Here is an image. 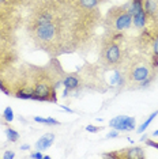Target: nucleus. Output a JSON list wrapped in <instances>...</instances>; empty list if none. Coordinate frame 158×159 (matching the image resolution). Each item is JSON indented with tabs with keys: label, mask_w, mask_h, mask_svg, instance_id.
I'll return each mask as SVG.
<instances>
[{
	"label": "nucleus",
	"mask_w": 158,
	"mask_h": 159,
	"mask_svg": "<svg viewBox=\"0 0 158 159\" xmlns=\"http://www.w3.org/2000/svg\"><path fill=\"white\" fill-rule=\"evenodd\" d=\"M145 11L147 16H154L158 11V2L157 0H145Z\"/></svg>",
	"instance_id": "obj_11"
},
{
	"label": "nucleus",
	"mask_w": 158,
	"mask_h": 159,
	"mask_svg": "<svg viewBox=\"0 0 158 159\" xmlns=\"http://www.w3.org/2000/svg\"><path fill=\"white\" fill-rule=\"evenodd\" d=\"M30 158H33V159H42V158H44V155L40 152V151H37V152H31Z\"/></svg>",
	"instance_id": "obj_22"
},
{
	"label": "nucleus",
	"mask_w": 158,
	"mask_h": 159,
	"mask_svg": "<svg viewBox=\"0 0 158 159\" xmlns=\"http://www.w3.org/2000/svg\"><path fill=\"white\" fill-rule=\"evenodd\" d=\"M146 23H147V14L145 10L135 14V15H132V25H134L136 29H143L146 26Z\"/></svg>",
	"instance_id": "obj_9"
},
{
	"label": "nucleus",
	"mask_w": 158,
	"mask_h": 159,
	"mask_svg": "<svg viewBox=\"0 0 158 159\" xmlns=\"http://www.w3.org/2000/svg\"><path fill=\"white\" fill-rule=\"evenodd\" d=\"M157 116H158V110H157V111H154V113H153L151 116H150V117L147 118V120H146L145 122H143V124H142L141 126H139V128H138V133H142V132H145V131H146V128H147V126H149L150 124H151V121H153L154 118L157 117Z\"/></svg>",
	"instance_id": "obj_16"
},
{
	"label": "nucleus",
	"mask_w": 158,
	"mask_h": 159,
	"mask_svg": "<svg viewBox=\"0 0 158 159\" xmlns=\"http://www.w3.org/2000/svg\"><path fill=\"white\" fill-rule=\"evenodd\" d=\"M156 76L153 63L141 56H136L128 66L124 74V80L128 89H142L153 82Z\"/></svg>",
	"instance_id": "obj_1"
},
{
	"label": "nucleus",
	"mask_w": 158,
	"mask_h": 159,
	"mask_svg": "<svg viewBox=\"0 0 158 159\" xmlns=\"http://www.w3.org/2000/svg\"><path fill=\"white\" fill-rule=\"evenodd\" d=\"M100 0H77V6L78 8L82 10H93L98 6Z\"/></svg>",
	"instance_id": "obj_12"
},
{
	"label": "nucleus",
	"mask_w": 158,
	"mask_h": 159,
	"mask_svg": "<svg viewBox=\"0 0 158 159\" xmlns=\"http://www.w3.org/2000/svg\"><path fill=\"white\" fill-rule=\"evenodd\" d=\"M53 142H55V135L53 133H46V135L41 136L38 139V142L35 143V148L38 151H42V150H46L48 147H51Z\"/></svg>",
	"instance_id": "obj_8"
},
{
	"label": "nucleus",
	"mask_w": 158,
	"mask_h": 159,
	"mask_svg": "<svg viewBox=\"0 0 158 159\" xmlns=\"http://www.w3.org/2000/svg\"><path fill=\"white\" fill-rule=\"evenodd\" d=\"M62 109H63V110H66V111H68V113H74V110H72V109H70V107H67V106H62Z\"/></svg>",
	"instance_id": "obj_24"
},
{
	"label": "nucleus",
	"mask_w": 158,
	"mask_h": 159,
	"mask_svg": "<svg viewBox=\"0 0 158 159\" xmlns=\"http://www.w3.org/2000/svg\"><path fill=\"white\" fill-rule=\"evenodd\" d=\"M0 91H3L6 95H11V90L8 89V84H7V82L3 80L2 78H0Z\"/></svg>",
	"instance_id": "obj_19"
},
{
	"label": "nucleus",
	"mask_w": 158,
	"mask_h": 159,
	"mask_svg": "<svg viewBox=\"0 0 158 159\" xmlns=\"http://www.w3.org/2000/svg\"><path fill=\"white\" fill-rule=\"evenodd\" d=\"M128 10H130L131 15L143 11L145 10V0H131V3L128 4Z\"/></svg>",
	"instance_id": "obj_10"
},
{
	"label": "nucleus",
	"mask_w": 158,
	"mask_h": 159,
	"mask_svg": "<svg viewBox=\"0 0 158 159\" xmlns=\"http://www.w3.org/2000/svg\"><path fill=\"white\" fill-rule=\"evenodd\" d=\"M63 84H64V97L68 95L70 91H74L81 87V78L78 76L77 74H71V75H67L66 78L63 79Z\"/></svg>",
	"instance_id": "obj_7"
},
{
	"label": "nucleus",
	"mask_w": 158,
	"mask_h": 159,
	"mask_svg": "<svg viewBox=\"0 0 158 159\" xmlns=\"http://www.w3.org/2000/svg\"><path fill=\"white\" fill-rule=\"evenodd\" d=\"M34 121L35 122H40V124H46V125H59L60 124L57 120H55V118H51V117H46V118L34 117Z\"/></svg>",
	"instance_id": "obj_15"
},
{
	"label": "nucleus",
	"mask_w": 158,
	"mask_h": 159,
	"mask_svg": "<svg viewBox=\"0 0 158 159\" xmlns=\"http://www.w3.org/2000/svg\"><path fill=\"white\" fill-rule=\"evenodd\" d=\"M153 66L158 67V35L153 38Z\"/></svg>",
	"instance_id": "obj_14"
},
{
	"label": "nucleus",
	"mask_w": 158,
	"mask_h": 159,
	"mask_svg": "<svg viewBox=\"0 0 158 159\" xmlns=\"http://www.w3.org/2000/svg\"><path fill=\"white\" fill-rule=\"evenodd\" d=\"M4 132H6V136H7V139H8V142L15 143V142L19 140V133H18L14 128H10V126H7Z\"/></svg>",
	"instance_id": "obj_13"
},
{
	"label": "nucleus",
	"mask_w": 158,
	"mask_h": 159,
	"mask_svg": "<svg viewBox=\"0 0 158 159\" xmlns=\"http://www.w3.org/2000/svg\"><path fill=\"white\" fill-rule=\"evenodd\" d=\"M123 33H110L102 41L101 48V63L106 68H116L121 60V48L118 39Z\"/></svg>",
	"instance_id": "obj_3"
},
{
	"label": "nucleus",
	"mask_w": 158,
	"mask_h": 159,
	"mask_svg": "<svg viewBox=\"0 0 158 159\" xmlns=\"http://www.w3.org/2000/svg\"><path fill=\"white\" fill-rule=\"evenodd\" d=\"M135 118L134 117H128V116H117L113 120L109 121L110 128L117 129V131H132L135 128Z\"/></svg>",
	"instance_id": "obj_6"
},
{
	"label": "nucleus",
	"mask_w": 158,
	"mask_h": 159,
	"mask_svg": "<svg viewBox=\"0 0 158 159\" xmlns=\"http://www.w3.org/2000/svg\"><path fill=\"white\" fill-rule=\"evenodd\" d=\"M29 148H30V146H29V144H25V146L21 147V150H29Z\"/></svg>",
	"instance_id": "obj_25"
},
{
	"label": "nucleus",
	"mask_w": 158,
	"mask_h": 159,
	"mask_svg": "<svg viewBox=\"0 0 158 159\" xmlns=\"http://www.w3.org/2000/svg\"><path fill=\"white\" fill-rule=\"evenodd\" d=\"M132 26V15L128 6L113 7L106 14L105 27L109 33H123Z\"/></svg>",
	"instance_id": "obj_2"
},
{
	"label": "nucleus",
	"mask_w": 158,
	"mask_h": 159,
	"mask_svg": "<svg viewBox=\"0 0 158 159\" xmlns=\"http://www.w3.org/2000/svg\"><path fill=\"white\" fill-rule=\"evenodd\" d=\"M154 136H158V131H154Z\"/></svg>",
	"instance_id": "obj_26"
},
{
	"label": "nucleus",
	"mask_w": 158,
	"mask_h": 159,
	"mask_svg": "<svg viewBox=\"0 0 158 159\" xmlns=\"http://www.w3.org/2000/svg\"><path fill=\"white\" fill-rule=\"evenodd\" d=\"M102 128H100V126H94V125H89V126H86V131L87 132H91V133H97V132H100Z\"/></svg>",
	"instance_id": "obj_20"
},
{
	"label": "nucleus",
	"mask_w": 158,
	"mask_h": 159,
	"mask_svg": "<svg viewBox=\"0 0 158 159\" xmlns=\"http://www.w3.org/2000/svg\"><path fill=\"white\" fill-rule=\"evenodd\" d=\"M104 157L106 158H118V159H143L146 157L145 148L142 147H130L120 150L117 152H109L105 154Z\"/></svg>",
	"instance_id": "obj_5"
},
{
	"label": "nucleus",
	"mask_w": 158,
	"mask_h": 159,
	"mask_svg": "<svg viewBox=\"0 0 158 159\" xmlns=\"http://www.w3.org/2000/svg\"><path fill=\"white\" fill-rule=\"evenodd\" d=\"M3 120L6 122H11L14 120V111L10 106H7L4 109V111H3Z\"/></svg>",
	"instance_id": "obj_17"
},
{
	"label": "nucleus",
	"mask_w": 158,
	"mask_h": 159,
	"mask_svg": "<svg viewBox=\"0 0 158 159\" xmlns=\"http://www.w3.org/2000/svg\"><path fill=\"white\" fill-rule=\"evenodd\" d=\"M3 158L4 159H12V158H15V152H14V151H6V152L3 154Z\"/></svg>",
	"instance_id": "obj_21"
},
{
	"label": "nucleus",
	"mask_w": 158,
	"mask_h": 159,
	"mask_svg": "<svg viewBox=\"0 0 158 159\" xmlns=\"http://www.w3.org/2000/svg\"><path fill=\"white\" fill-rule=\"evenodd\" d=\"M18 0H0V8H12L14 4H16Z\"/></svg>",
	"instance_id": "obj_18"
},
{
	"label": "nucleus",
	"mask_w": 158,
	"mask_h": 159,
	"mask_svg": "<svg viewBox=\"0 0 158 159\" xmlns=\"http://www.w3.org/2000/svg\"><path fill=\"white\" fill-rule=\"evenodd\" d=\"M15 52L12 48L8 45V41H6L4 38H0V74H3V71H6L15 60Z\"/></svg>",
	"instance_id": "obj_4"
},
{
	"label": "nucleus",
	"mask_w": 158,
	"mask_h": 159,
	"mask_svg": "<svg viewBox=\"0 0 158 159\" xmlns=\"http://www.w3.org/2000/svg\"><path fill=\"white\" fill-rule=\"evenodd\" d=\"M118 136V131L116 129V131H112V132H109L106 135V139H110V137H117Z\"/></svg>",
	"instance_id": "obj_23"
}]
</instances>
